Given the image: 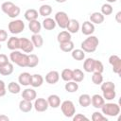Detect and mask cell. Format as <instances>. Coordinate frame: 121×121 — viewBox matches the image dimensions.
Masks as SVG:
<instances>
[{
  "label": "cell",
  "mask_w": 121,
  "mask_h": 121,
  "mask_svg": "<svg viewBox=\"0 0 121 121\" xmlns=\"http://www.w3.org/2000/svg\"><path fill=\"white\" fill-rule=\"evenodd\" d=\"M99 44V40L97 37L94 35H89L88 38H86L80 44L81 49L86 53H93L96 50L97 46Z\"/></svg>",
  "instance_id": "obj_1"
},
{
  "label": "cell",
  "mask_w": 121,
  "mask_h": 121,
  "mask_svg": "<svg viewBox=\"0 0 121 121\" xmlns=\"http://www.w3.org/2000/svg\"><path fill=\"white\" fill-rule=\"evenodd\" d=\"M9 60L20 67H27L28 55L26 53H22L18 50H13L9 54Z\"/></svg>",
  "instance_id": "obj_2"
},
{
  "label": "cell",
  "mask_w": 121,
  "mask_h": 121,
  "mask_svg": "<svg viewBox=\"0 0 121 121\" xmlns=\"http://www.w3.org/2000/svg\"><path fill=\"white\" fill-rule=\"evenodd\" d=\"M1 9L5 14H7L9 18H12V19L19 16V14L21 12L20 8L18 6H16L14 3L10 2V1L4 2L1 5Z\"/></svg>",
  "instance_id": "obj_3"
},
{
  "label": "cell",
  "mask_w": 121,
  "mask_h": 121,
  "mask_svg": "<svg viewBox=\"0 0 121 121\" xmlns=\"http://www.w3.org/2000/svg\"><path fill=\"white\" fill-rule=\"evenodd\" d=\"M102 111V113L104 115L107 116H117L120 112V107L117 103H113V102H108V103H104L102 105V107L100 108Z\"/></svg>",
  "instance_id": "obj_4"
},
{
  "label": "cell",
  "mask_w": 121,
  "mask_h": 121,
  "mask_svg": "<svg viewBox=\"0 0 121 121\" xmlns=\"http://www.w3.org/2000/svg\"><path fill=\"white\" fill-rule=\"evenodd\" d=\"M60 106L61 112L65 117H73V115L76 113L75 105L71 100H64L62 103H60Z\"/></svg>",
  "instance_id": "obj_5"
},
{
  "label": "cell",
  "mask_w": 121,
  "mask_h": 121,
  "mask_svg": "<svg viewBox=\"0 0 121 121\" xmlns=\"http://www.w3.org/2000/svg\"><path fill=\"white\" fill-rule=\"evenodd\" d=\"M8 28H9V31L11 34L16 35V34H19V33H21L22 31L25 30V23L20 19L12 20L9 23Z\"/></svg>",
  "instance_id": "obj_6"
},
{
  "label": "cell",
  "mask_w": 121,
  "mask_h": 121,
  "mask_svg": "<svg viewBox=\"0 0 121 121\" xmlns=\"http://www.w3.org/2000/svg\"><path fill=\"white\" fill-rule=\"evenodd\" d=\"M56 24L62 29H65L67 25H68V22H69V17L67 15L66 12L64 11H58L56 14H55V18H54Z\"/></svg>",
  "instance_id": "obj_7"
},
{
  "label": "cell",
  "mask_w": 121,
  "mask_h": 121,
  "mask_svg": "<svg viewBox=\"0 0 121 121\" xmlns=\"http://www.w3.org/2000/svg\"><path fill=\"white\" fill-rule=\"evenodd\" d=\"M109 62L112 67V71L115 74L120 75L121 73V59L117 55H111L109 58Z\"/></svg>",
  "instance_id": "obj_8"
},
{
  "label": "cell",
  "mask_w": 121,
  "mask_h": 121,
  "mask_svg": "<svg viewBox=\"0 0 121 121\" xmlns=\"http://www.w3.org/2000/svg\"><path fill=\"white\" fill-rule=\"evenodd\" d=\"M49 105H48V102L45 98H43V97H39L35 99L34 101V104H33V108L39 112H45L47 109H48Z\"/></svg>",
  "instance_id": "obj_9"
},
{
  "label": "cell",
  "mask_w": 121,
  "mask_h": 121,
  "mask_svg": "<svg viewBox=\"0 0 121 121\" xmlns=\"http://www.w3.org/2000/svg\"><path fill=\"white\" fill-rule=\"evenodd\" d=\"M20 49L25 53H31L34 49L32 42L27 38H20Z\"/></svg>",
  "instance_id": "obj_10"
},
{
  "label": "cell",
  "mask_w": 121,
  "mask_h": 121,
  "mask_svg": "<svg viewBox=\"0 0 121 121\" xmlns=\"http://www.w3.org/2000/svg\"><path fill=\"white\" fill-rule=\"evenodd\" d=\"M60 79V74L58 71L52 70L45 75V81L48 84H56Z\"/></svg>",
  "instance_id": "obj_11"
},
{
  "label": "cell",
  "mask_w": 121,
  "mask_h": 121,
  "mask_svg": "<svg viewBox=\"0 0 121 121\" xmlns=\"http://www.w3.org/2000/svg\"><path fill=\"white\" fill-rule=\"evenodd\" d=\"M37 97V93L34 89L32 88H26L25 90H23L22 92V98L26 99V100H29V101H33L35 100Z\"/></svg>",
  "instance_id": "obj_12"
},
{
  "label": "cell",
  "mask_w": 121,
  "mask_h": 121,
  "mask_svg": "<svg viewBox=\"0 0 121 121\" xmlns=\"http://www.w3.org/2000/svg\"><path fill=\"white\" fill-rule=\"evenodd\" d=\"M81 32L86 36L92 35L95 32V25L90 21H85L81 26Z\"/></svg>",
  "instance_id": "obj_13"
},
{
  "label": "cell",
  "mask_w": 121,
  "mask_h": 121,
  "mask_svg": "<svg viewBox=\"0 0 121 121\" xmlns=\"http://www.w3.org/2000/svg\"><path fill=\"white\" fill-rule=\"evenodd\" d=\"M104 103H105V99L103 98L102 95L98 94H95L91 97V104L95 109H100Z\"/></svg>",
  "instance_id": "obj_14"
},
{
  "label": "cell",
  "mask_w": 121,
  "mask_h": 121,
  "mask_svg": "<svg viewBox=\"0 0 121 121\" xmlns=\"http://www.w3.org/2000/svg\"><path fill=\"white\" fill-rule=\"evenodd\" d=\"M7 47L11 51L20 49V38H17V37H14V36L10 37L8 40Z\"/></svg>",
  "instance_id": "obj_15"
},
{
  "label": "cell",
  "mask_w": 121,
  "mask_h": 121,
  "mask_svg": "<svg viewBox=\"0 0 121 121\" xmlns=\"http://www.w3.org/2000/svg\"><path fill=\"white\" fill-rule=\"evenodd\" d=\"M79 27H80V25H79V23H78V20H76V19H70L69 22H68V25L66 26V29L70 33H77L79 30Z\"/></svg>",
  "instance_id": "obj_16"
},
{
  "label": "cell",
  "mask_w": 121,
  "mask_h": 121,
  "mask_svg": "<svg viewBox=\"0 0 121 121\" xmlns=\"http://www.w3.org/2000/svg\"><path fill=\"white\" fill-rule=\"evenodd\" d=\"M18 81L21 85L23 86H28L30 85V81H31V75L27 72H23L19 75L18 77Z\"/></svg>",
  "instance_id": "obj_17"
},
{
  "label": "cell",
  "mask_w": 121,
  "mask_h": 121,
  "mask_svg": "<svg viewBox=\"0 0 121 121\" xmlns=\"http://www.w3.org/2000/svg\"><path fill=\"white\" fill-rule=\"evenodd\" d=\"M46 100L48 102L49 107L51 108L56 109V108H59L60 105V97L58 95H50Z\"/></svg>",
  "instance_id": "obj_18"
},
{
  "label": "cell",
  "mask_w": 121,
  "mask_h": 121,
  "mask_svg": "<svg viewBox=\"0 0 121 121\" xmlns=\"http://www.w3.org/2000/svg\"><path fill=\"white\" fill-rule=\"evenodd\" d=\"M33 108V104L32 101L29 100H26V99H22L19 102V110L23 112H28L32 110Z\"/></svg>",
  "instance_id": "obj_19"
},
{
  "label": "cell",
  "mask_w": 121,
  "mask_h": 121,
  "mask_svg": "<svg viewBox=\"0 0 121 121\" xmlns=\"http://www.w3.org/2000/svg\"><path fill=\"white\" fill-rule=\"evenodd\" d=\"M43 83V78L42 75L40 74H34V75H31V81H30V85L34 88H37V87H40L42 86Z\"/></svg>",
  "instance_id": "obj_20"
},
{
  "label": "cell",
  "mask_w": 121,
  "mask_h": 121,
  "mask_svg": "<svg viewBox=\"0 0 121 121\" xmlns=\"http://www.w3.org/2000/svg\"><path fill=\"white\" fill-rule=\"evenodd\" d=\"M25 19L27 20L28 22L30 21H33V20H37L38 19V16H39V12L38 10L34 9H28L25 11Z\"/></svg>",
  "instance_id": "obj_21"
},
{
  "label": "cell",
  "mask_w": 121,
  "mask_h": 121,
  "mask_svg": "<svg viewBox=\"0 0 121 121\" xmlns=\"http://www.w3.org/2000/svg\"><path fill=\"white\" fill-rule=\"evenodd\" d=\"M90 22H92L93 24L100 25L104 22V15L101 12H98V11L93 12L90 15Z\"/></svg>",
  "instance_id": "obj_22"
},
{
  "label": "cell",
  "mask_w": 121,
  "mask_h": 121,
  "mask_svg": "<svg viewBox=\"0 0 121 121\" xmlns=\"http://www.w3.org/2000/svg\"><path fill=\"white\" fill-rule=\"evenodd\" d=\"M56 26H57V24H56L55 20L50 17H45V19H43V21L42 23V26L45 30H52L56 27Z\"/></svg>",
  "instance_id": "obj_23"
},
{
  "label": "cell",
  "mask_w": 121,
  "mask_h": 121,
  "mask_svg": "<svg viewBox=\"0 0 121 121\" xmlns=\"http://www.w3.org/2000/svg\"><path fill=\"white\" fill-rule=\"evenodd\" d=\"M28 28L29 30L33 33V34H38L40 33L41 31V28H42V24L37 20H33V21H30L28 23Z\"/></svg>",
  "instance_id": "obj_24"
},
{
  "label": "cell",
  "mask_w": 121,
  "mask_h": 121,
  "mask_svg": "<svg viewBox=\"0 0 121 121\" xmlns=\"http://www.w3.org/2000/svg\"><path fill=\"white\" fill-rule=\"evenodd\" d=\"M95 66V59L87 58L83 62V70L87 73H93Z\"/></svg>",
  "instance_id": "obj_25"
},
{
  "label": "cell",
  "mask_w": 121,
  "mask_h": 121,
  "mask_svg": "<svg viewBox=\"0 0 121 121\" xmlns=\"http://www.w3.org/2000/svg\"><path fill=\"white\" fill-rule=\"evenodd\" d=\"M71 33L68 32L67 30H63V31H60L58 36H57V41L59 42V43H65V42H68V41H71Z\"/></svg>",
  "instance_id": "obj_26"
},
{
  "label": "cell",
  "mask_w": 121,
  "mask_h": 121,
  "mask_svg": "<svg viewBox=\"0 0 121 121\" xmlns=\"http://www.w3.org/2000/svg\"><path fill=\"white\" fill-rule=\"evenodd\" d=\"M30 41L32 42L34 47H37V48L42 47L43 44V39L42 35H40V33H38V34H32Z\"/></svg>",
  "instance_id": "obj_27"
},
{
  "label": "cell",
  "mask_w": 121,
  "mask_h": 121,
  "mask_svg": "<svg viewBox=\"0 0 121 121\" xmlns=\"http://www.w3.org/2000/svg\"><path fill=\"white\" fill-rule=\"evenodd\" d=\"M78 103L81 107L87 108L88 106L91 105V96L88 94H82L78 97Z\"/></svg>",
  "instance_id": "obj_28"
},
{
  "label": "cell",
  "mask_w": 121,
  "mask_h": 121,
  "mask_svg": "<svg viewBox=\"0 0 121 121\" xmlns=\"http://www.w3.org/2000/svg\"><path fill=\"white\" fill-rule=\"evenodd\" d=\"M39 14L41 16H43V17H47L49 16L51 13H52V7L50 5H47V4H44V5H42L40 8H39Z\"/></svg>",
  "instance_id": "obj_29"
},
{
  "label": "cell",
  "mask_w": 121,
  "mask_h": 121,
  "mask_svg": "<svg viewBox=\"0 0 121 121\" xmlns=\"http://www.w3.org/2000/svg\"><path fill=\"white\" fill-rule=\"evenodd\" d=\"M14 68H13V64L11 62H9L7 64H5L4 66L0 67V75L2 76H9L12 74Z\"/></svg>",
  "instance_id": "obj_30"
},
{
  "label": "cell",
  "mask_w": 121,
  "mask_h": 121,
  "mask_svg": "<svg viewBox=\"0 0 121 121\" xmlns=\"http://www.w3.org/2000/svg\"><path fill=\"white\" fill-rule=\"evenodd\" d=\"M72 58L76 60H83L85 59V52L80 48V49H73L71 51Z\"/></svg>",
  "instance_id": "obj_31"
},
{
  "label": "cell",
  "mask_w": 121,
  "mask_h": 121,
  "mask_svg": "<svg viewBox=\"0 0 121 121\" xmlns=\"http://www.w3.org/2000/svg\"><path fill=\"white\" fill-rule=\"evenodd\" d=\"M64 89L68 93H75L78 90V84L74 80H70V81H67V83H65Z\"/></svg>",
  "instance_id": "obj_32"
},
{
  "label": "cell",
  "mask_w": 121,
  "mask_h": 121,
  "mask_svg": "<svg viewBox=\"0 0 121 121\" xmlns=\"http://www.w3.org/2000/svg\"><path fill=\"white\" fill-rule=\"evenodd\" d=\"M8 91L10 93V94H13V95H17L20 93L21 91V86L19 83L15 82V81H11L8 84Z\"/></svg>",
  "instance_id": "obj_33"
},
{
  "label": "cell",
  "mask_w": 121,
  "mask_h": 121,
  "mask_svg": "<svg viewBox=\"0 0 121 121\" xmlns=\"http://www.w3.org/2000/svg\"><path fill=\"white\" fill-rule=\"evenodd\" d=\"M60 78H62V80L64 81H70L73 79V70L69 69V68H65L61 71L60 73Z\"/></svg>",
  "instance_id": "obj_34"
},
{
  "label": "cell",
  "mask_w": 121,
  "mask_h": 121,
  "mask_svg": "<svg viewBox=\"0 0 121 121\" xmlns=\"http://www.w3.org/2000/svg\"><path fill=\"white\" fill-rule=\"evenodd\" d=\"M84 76L85 75H84L83 71H81L80 69L76 68V69L73 70V79L72 80H74L76 82H81L84 79Z\"/></svg>",
  "instance_id": "obj_35"
},
{
  "label": "cell",
  "mask_w": 121,
  "mask_h": 121,
  "mask_svg": "<svg viewBox=\"0 0 121 121\" xmlns=\"http://www.w3.org/2000/svg\"><path fill=\"white\" fill-rule=\"evenodd\" d=\"M39 64V58L35 54H29L28 55V60H27V67L33 68L36 67Z\"/></svg>",
  "instance_id": "obj_36"
},
{
  "label": "cell",
  "mask_w": 121,
  "mask_h": 121,
  "mask_svg": "<svg viewBox=\"0 0 121 121\" xmlns=\"http://www.w3.org/2000/svg\"><path fill=\"white\" fill-rule=\"evenodd\" d=\"M75 45H74V43L72 41H68V42H65V43H60V48L61 51L63 52H71L73 49H74Z\"/></svg>",
  "instance_id": "obj_37"
},
{
  "label": "cell",
  "mask_w": 121,
  "mask_h": 121,
  "mask_svg": "<svg viewBox=\"0 0 121 121\" xmlns=\"http://www.w3.org/2000/svg\"><path fill=\"white\" fill-rule=\"evenodd\" d=\"M92 81H93V83L95 84V85H100V84L103 82V76H102V73L93 72Z\"/></svg>",
  "instance_id": "obj_38"
},
{
  "label": "cell",
  "mask_w": 121,
  "mask_h": 121,
  "mask_svg": "<svg viewBox=\"0 0 121 121\" xmlns=\"http://www.w3.org/2000/svg\"><path fill=\"white\" fill-rule=\"evenodd\" d=\"M112 11H113V9H112V5L111 4H109V3H105V4H103L102 6H101V13L105 16V15H111L112 13Z\"/></svg>",
  "instance_id": "obj_39"
},
{
  "label": "cell",
  "mask_w": 121,
  "mask_h": 121,
  "mask_svg": "<svg viewBox=\"0 0 121 121\" xmlns=\"http://www.w3.org/2000/svg\"><path fill=\"white\" fill-rule=\"evenodd\" d=\"M101 91L104 92V91H109V90H115V84L112 81H105V82H102L101 84Z\"/></svg>",
  "instance_id": "obj_40"
},
{
  "label": "cell",
  "mask_w": 121,
  "mask_h": 121,
  "mask_svg": "<svg viewBox=\"0 0 121 121\" xmlns=\"http://www.w3.org/2000/svg\"><path fill=\"white\" fill-rule=\"evenodd\" d=\"M103 93V98L106 100H112L116 96V92L115 90H109V91H104Z\"/></svg>",
  "instance_id": "obj_41"
},
{
  "label": "cell",
  "mask_w": 121,
  "mask_h": 121,
  "mask_svg": "<svg viewBox=\"0 0 121 121\" xmlns=\"http://www.w3.org/2000/svg\"><path fill=\"white\" fill-rule=\"evenodd\" d=\"M92 120L93 121H108V118L103 113L99 112H95L92 114Z\"/></svg>",
  "instance_id": "obj_42"
},
{
  "label": "cell",
  "mask_w": 121,
  "mask_h": 121,
  "mask_svg": "<svg viewBox=\"0 0 121 121\" xmlns=\"http://www.w3.org/2000/svg\"><path fill=\"white\" fill-rule=\"evenodd\" d=\"M104 71V65L100 60H95V66H94V72L102 73Z\"/></svg>",
  "instance_id": "obj_43"
},
{
  "label": "cell",
  "mask_w": 121,
  "mask_h": 121,
  "mask_svg": "<svg viewBox=\"0 0 121 121\" xmlns=\"http://www.w3.org/2000/svg\"><path fill=\"white\" fill-rule=\"evenodd\" d=\"M9 62V60L8 56L5 54H0V67L4 66L5 64H7Z\"/></svg>",
  "instance_id": "obj_44"
},
{
  "label": "cell",
  "mask_w": 121,
  "mask_h": 121,
  "mask_svg": "<svg viewBox=\"0 0 121 121\" xmlns=\"http://www.w3.org/2000/svg\"><path fill=\"white\" fill-rule=\"evenodd\" d=\"M72 118H73V120H74V121H79V120H89V119H88V117H86L85 115H83V114H81V113H77L76 115L74 114Z\"/></svg>",
  "instance_id": "obj_45"
},
{
  "label": "cell",
  "mask_w": 121,
  "mask_h": 121,
  "mask_svg": "<svg viewBox=\"0 0 121 121\" xmlns=\"http://www.w3.org/2000/svg\"><path fill=\"white\" fill-rule=\"evenodd\" d=\"M8 40V32L4 29H0V43L6 42Z\"/></svg>",
  "instance_id": "obj_46"
},
{
  "label": "cell",
  "mask_w": 121,
  "mask_h": 121,
  "mask_svg": "<svg viewBox=\"0 0 121 121\" xmlns=\"http://www.w3.org/2000/svg\"><path fill=\"white\" fill-rule=\"evenodd\" d=\"M7 91H6V84L3 80H0V97L4 96L6 95Z\"/></svg>",
  "instance_id": "obj_47"
},
{
  "label": "cell",
  "mask_w": 121,
  "mask_h": 121,
  "mask_svg": "<svg viewBox=\"0 0 121 121\" xmlns=\"http://www.w3.org/2000/svg\"><path fill=\"white\" fill-rule=\"evenodd\" d=\"M120 17H121V11H118L117 13H116V15H115V20H116V22L117 23H121V19H120Z\"/></svg>",
  "instance_id": "obj_48"
},
{
  "label": "cell",
  "mask_w": 121,
  "mask_h": 121,
  "mask_svg": "<svg viewBox=\"0 0 121 121\" xmlns=\"http://www.w3.org/2000/svg\"><path fill=\"white\" fill-rule=\"evenodd\" d=\"M9 118L7 115H5V114L0 115V121H9Z\"/></svg>",
  "instance_id": "obj_49"
},
{
  "label": "cell",
  "mask_w": 121,
  "mask_h": 121,
  "mask_svg": "<svg viewBox=\"0 0 121 121\" xmlns=\"http://www.w3.org/2000/svg\"><path fill=\"white\" fill-rule=\"evenodd\" d=\"M106 1H107L109 4H111V3H115L117 0H106Z\"/></svg>",
  "instance_id": "obj_50"
},
{
  "label": "cell",
  "mask_w": 121,
  "mask_h": 121,
  "mask_svg": "<svg viewBox=\"0 0 121 121\" xmlns=\"http://www.w3.org/2000/svg\"><path fill=\"white\" fill-rule=\"evenodd\" d=\"M57 3H64V2H66L67 0H55Z\"/></svg>",
  "instance_id": "obj_51"
},
{
  "label": "cell",
  "mask_w": 121,
  "mask_h": 121,
  "mask_svg": "<svg viewBox=\"0 0 121 121\" xmlns=\"http://www.w3.org/2000/svg\"><path fill=\"white\" fill-rule=\"evenodd\" d=\"M1 48H2V45H1V43H0V50H1Z\"/></svg>",
  "instance_id": "obj_52"
},
{
  "label": "cell",
  "mask_w": 121,
  "mask_h": 121,
  "mask_svg": "<svg viewBox=\"0 0 121 121\" xmlns=\"http://www.w3.org/2000/svg\"><path fill=\"white\" fill-rule=\"evenodd\" d=\"M39 1H44V0H39Z\"/></svg>",
  "instance_id": "obj_53"
}]
</instances>
